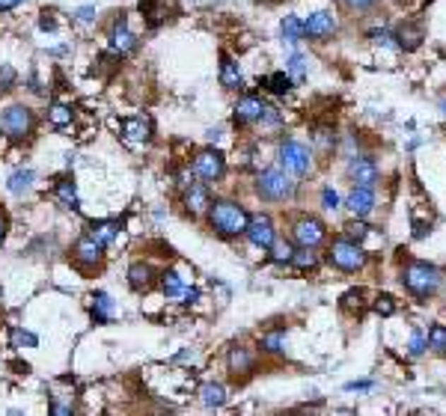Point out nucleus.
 <instances>
[{
  "instance_id": "c756f323",
  "label": "nucleus",
  "mask_w": 446,
  "mask_h": 416,
  "mask_svg": "<svg viewBox=\"0 0 446 416\" xmlns=\"http://www.w3.org/2000/svg\"><path fill=\"white\" fill-rule=\"evenodd\" d=\"M33 188V173H30V170H18V173H12L9 176V191L12 194H27V191H30Z\"/></svg>"
},
{
  "instance_id": "1a4fd4ad",
  "label": "nucleus",
  "mask_w": 446,
  "mask_h": 416,
  "mask_svg": "<svg viewBox=\"0 0 446 416\" xmlns=\"http://www.w3.org/2000/svg\"><path fill=\"white\" fill-rule=\"evenodd\" d=\"M223 170H226V164H223V155L221 152L206 149V152H199L194 158V173L199 179H206V182H218L223 176Z\"/></svg>"
},
{
  "instance_id": "a211bd4d",
  "label": "nucleus",
  "mask_w": 446,
  "mask_h": 416,
  "mask_svg": "<svg viewBox=\"0 0 446 416\" xmlns=\"http://www.w3.org/2000/svg\"><path fill=\"white\" fill-rule=\"evenodd\" d=\"M396 45L399 48H405V51H416L423 45V27L420 24H401L399 30H396Z\"/></svg>"
},
{
  "instance_id": "20e7f679",
  "label": "nucleus",
  "mask_w": 446,
  "mask_h": 416,
  "mask_svg": "<svg viewBox=\"0 0 446 416\" xmlns=\"http://www.w3.org/2000/svg\"><path fill=\"white\" fill-rule=\"evenodd\" d=\"M280 164H283L286 173L304 179V176L310 173V167H312L310 149L304 146V143H298V140H283V146H280Z\"/></svg>"
},
{
  "instance_id": "4c0bfd02",
  "label": "nucleus",
  "mask_w": 446,
  "mask_h": 416,
  "mask_svg": "<svg viewBox=\"0 0 446 416\" xmlns=\"http://www.w3.org/2000/svg\"><path fill=\"white\" fill-rule=\"evenodd\" d=\"M375 312H378V315H393V312H396L393 297H390V295H381V297H375Z\"/></svg>"
},
{
  "instance_id": "39448f33",
  "label": "nucleus",
  "mask_w": 446,
  "mask_h": 416,
  "mask_svg": "<svg viewBox=\"0 0 446 416\" xmlns=\"http://www.w3.org/2000/svg\"><path fill=\"white\" fill-rule=\"evenodd\" d=\"M256 194L262 199H289L295 194V182L286 176V170H268L256 182Z\"/></svg>"
},
{
  "instance_id": "0eeeda50",
  "label": "nucleus",
  "mask_w": 446,
  "mask_h": 416,
  "mask_svg": "<svg viewBox=\"0 0 446 416\" xmlns=\"http://www.w3.org/2000/svg\"><path fill=\"white\" fill-rule=\"evenodd\" d=\"M244 235L250 238L253 247L268 250L271 244H274V238H277V232H274V220H271L268 214H253V218L247 220V229H244Z\"/></svg>"
},
{
  "instance_id": "dca6fc26",
  "label": "nucleus",
  "mask_w": 446,
  "mask_h": 416,
  "mask_svg": "<svg viewBox=\"0 0 446 416\" xmlns=\"http://www.w3.org/2000/svg\"><path fill=\"white\" fill-rule=\"evenodd\" d=\"M102 244H98L93 235H83V238H78V244H75V259L81 262V265H98L102 262Z\"/></svg>"
},
{
  "instance_id": "2eb2a0df",
  "label": "nucleus",
  "mask_w": 446,
  "mask_h": 416,
  "mask_svg": "<svg viewBox=\"0 0 446 416\" xmlns=\"http://www.w3.org/2000/svg\"><path fill=\"white\" fill-rule=\"evenodd\" d=\"M262 110H265V102L259 95H244L241 102L235 105V122L247 125V122H259L262 119Z\"/></svg>"
},
{
  "instance_id": "b1692460",
  "label": "nucleus",
  "mask_w": 446,
  "mask_h": 416,
  "mask_svg": "<svg viewBox=\"0 0 446 416\" xmlns=\"http://www.w3.org/2000/svg\"><path fill=\"white\" fill-rule=\"evenodd\" d=\"M57 199L66 206V208H78V191H75V184H71L69 179H60L57 182V188H54Z\"/></svg>"
},
{
  "instance_id": "ea45409f",
  "label": "nucleus",
  "mask_w": 446,
  "mask_h": 416,
  "mask_svg": "<svg viewBox=\"0 0 446 416\" xmlns=\"http://www.w3.org/2000/svg\"><path fill=\"white\" fill-rule=\"evenodd\" d=\"M322 206H324V208H330V211L339 208V196H336V191L324 188V191H322Z\"/></svg>"
},
{
  "instance_id": "4be33fe9",
  "label": "nucleus",
  "mask_w": 446,
  "mask_h": 416,
  "mask_svg": "<svg viewBox=\"0 0 446 416\" xmlns=\"http://www.w3.org/2000/svg\"><path fill=\"white\" fill-rule=\"evenodd\" d=\"M117 229H119V223H113V220H102V223H93L90 226V232L86 235H93L98 244H102V247H107V244L117 238Z\"/></svg>"
},
{
  "instance_id": "c85d7f7f",
  "label": "nucleus",
  "mask_w": 446,
  "mask_h": 416,
  "mask_svg": "<svg viewBox=\"0 0 446 416\" xmlns=\"http://www.w3.org/2000/svg\"><path fill=\"white\" fill-rule=\"evenodd\" d=\"M95 307H93V319L102 324V321H107L110 315H113V300H110V295H105V292H98L95 297Z\"/></svg>"
},
{
  "instance_id": "cd10ccee",
  "label": "nucleus",
  "mask_w": 446,
  "mask_h": 416,
  "mask_svg": "<svg viewBox=\"0 0 446 416\" xmlns=\"http://www.w3.org/2000/svg\"><path fill=\"white\" fill-rule=\"evenodd\" d=\"M289 265H295L298 271H312L315 265H319V256L312 253V247H300V250L292 253V262Z\"/></svg>"
},
{
  "instance_id": "c03bdc74",
  "label": "nucleus",
  "mask_w": 446,
  "mask_h": 416,
  "mask_svg": "<svg viewBox=\"0 0 446 416\" xmlns=\"http://www.w3.org/2000/svg\"><path fill=\"white\" fill-rule=\"evenodd\" d=\"M21 0H0V12H6V9H12V6H18Z\"/></svg>"
},
{
  "instance_id": "49530a36",
  "label": "nucleus",
  "mask_w": 446,
  "mask_h": 416,
  "mask_svg": "<svg viewBox=\"0 0 446 416\" xmlns=\"http://www.w3.org/2000/svg\"><path fill=\"white\" fill-rule=\"evenodd\" d=\"M369 381H360V384H348V390H369Z\"/></svg>"
},
{
  "instance_id": "6ab92c4d",
  "label": "nucleus",
  "mask_w": 446,
  "mask_h": 416,
  "mask_svg": "<svg viewBox=\"0 0 446 416\" xmlns=\"http://www.w3.org/2000/svg\"><path fill=\"white\" fill-rule=\"evenodd\" d=\"M221 83L226 90H241V69L238 63L233 60V57H223V63H221Z\"/></svg>"
},
{
  "instance_id": "9d476101",
  "label": "nucleus",
  "mask_w": 446,
  "mask_h": 416,
  "mask_svg": "<svg viewBox=\"0 0 446 416\" xmlns=\"http://www.w3.org/2000/svg\"><path fill=\"white\" fill-rule=\"evenodd\" d=\"M348 179L354 184H363V188H372L378 182V164L366 155H354L351 164H348Z\"/></svg>"
},
{
  "instance_id": "58836bf2",
  "label": "nucleus",
  "mask_w": 446,
  "mask_h": 416,
  "mask_svg": "<svg viewBox=\"0 0 446 416\" xmlns=\"http://www.w3.org/2000/svg\"><path fill=\"white\" fill-rule=\"evenodd\" d=\"M426 348H428V342L423 339V333H413V336H411V345H408V354H411V357H420Z\"/></svg>"
},
{
  "instance_id": "6e6552de",
  "label": "nucleus",
  "mask_w": 446,
  "mask_h": 416,
  "mask_svg": "<svg viewBox=\"0 0 446 416\" xmlns=\"http://www.w3.org/2000/svg\"><path fill=\"white\" fill-rule=\"evenodd\" d=\"M292 235L295 241L300 244V247H319V244L324 241L327 235V229L322 220H315V218H298L295 226H292Z\"/></svg>"
},
{
  "instance_id": "9b49d317",
  "label": "nucleus",
  "mask_w": 446,
  "mask_h": 416,
  "mask_svg": "<svg viewBox=\"0 0 446 416\" xmlns=\"http://www.w3.org/2000/svg\"><path fill=\"white\" fill-rule=\"evenodd\" d=\"M336 33V18L330 12H312V16L304 21V36L315 39V42H324Z\"/></svg>"
},
{
  "instance_id": "f03ea898",
  "label": "nucleus",
  "mask_w": 446,
  "mask_h": 416,
  "mask_svg": "<svg viewBox=\"0 0 446 416\" xmlns=\"http://www.w3.org/2000/svg\"><path fill=\"white\" fill-rule=\"evenodd\" d=\"M209 220H211V229H218L221 235H241L247 229L250 214L238 203H233V199H221V203H214L209 208Z\"/></svg>"
},
{
  "instance_id": "f257e3e1",
  "label": "nucleus",
  "mask_w": 446,
  "mask_h": 416,
  "mask_svg": "<svg viewBox=\"0 0 446 416\" xmlns=\"http://www.w3.org/2000/svg\"><path fill=\"white\" fill-rule=\"evenodd\" d=\"M440 283H443L440 271L428 262H408L405 271H401V285L420 300H428L440 289Z\"/></svg>"
},
{
  "instance_id": "7ed1b4c3",
  "label": "nucleus",
  "mask_w": 446,
  "mask_h": 416,
  "mask_svg": "<svg viewBox=\"0 0 446 416\" xmlns=\"http://www.w3.org/2000/svg\"><path fill=\"white\" fill-rule=\"evenodd\" d=\"M327 259H330V265L334 268H339V271H360L363 265H366V250L360 247L357 241H351V238H339V241H334L330 244V250H327Z\"/></svg>"
},
{
  "instance_id": "a18cd8bd",
  "label": "nucleus",
  "mask_w": 446,
  "mask_h": 416,
  "mask_svg": "<svg viewBox=\"0 0 446 416\" xmlns=\"http://www.w3.org/2000/svg\"><path fill=\"white\" fill-rule=\"evenodd\" d=\"M4 235H6V214L0 211V241H4Z\"/></svg>"
},
{
  "instance_id": "5701e85b",
  "label": "nucleus",
  "mask_w": 446,
  "mask_h": 416,
  "mask_svg": "<svg viewBox=\"0 0 446 416\" xmlns=\"http://www.w3.org/2000/svg\"><path fill=\"white\" fill-rule=\"evenodd\" d=\"M199 398H203V405H206V408H221L223 401H226L223 384H206L203 390H199Z\"/></svg>"
},
{
  "instance_id": "4468645a",
  "label": "nucleus",
  "mask_w": 446,
  "mask_h": 416,
  "mask_svg": "<svg viewBox=\"0 0 446 416\" xmlns=\"http://www.w3.org/2000/svg\"><path fill=\"white\" fill-rule=\"evenodd\" d=\"M122 137L125 143H131V146H143V143H149L152 137V122L149 117H131L122 122Z\"/></svg>"
},
{
  "instance_id": "e433bc0d",
  "label": "nucleus",
  "mask_w": 446,
  "mask_h": 416,
  "mask_svg": "<svg viewBox=\"0 0 446 416\" xmlns=\"http://www.w3.org/2000/svg\"><path fill=\"white\" fill-rule=\"evenodd\" d=\"M283 345H286V336H283V333H268V336H262V348L271 351V354H280Z\"/></svg>"
},
{
  "instance_id": "f8f14e48",
  "label": "nucleus",
  "mask_w": 446,
  "mask_h": 416,
  "mask_svg": "<svg viewBox=\"0 0 446 416\" xmlns=\"http://www.w3.org/2000/svg\"><path fill=\"white\" fill-rule=\"evenodd\" d=\"M345 208H348L354 218H366V214L375 208V194L372 188H363V184H354L351 194L345 196Z\"/></svg>"
},
{
  "instance_id": "aec40b11",
  "label": "nucleus",
  "mask_w": 446,
  "mask_h": 416,
  "mask_svg": "<svg viewBox=\"0 0 446 416\" xmlns=\"http://www.w3.org/2000/svg\"><path fill=\"white\" fill-rule=\"evenodd\" d=\"M161 289H164V295L170 297V300H184V292H188V285H184V280L176 274V271H167V274L161 277Z\"/></svg>"
},
{
  "instance_id": "f704fd0d",
  "label": "nucleus",
  "mask_w": 446,
  "mask_h": 416,
  "mask_svg": "<svg viewBox=\"0 0 446 416\" xmlns=\"http://www.w3.org/2000/svg\"><path fill=\"white\" fill-rule=\"evenodd\" d=\"M369 232H372V229H369L363 220H351L348 226H345V235H348L351 241H357V244H360V241H363Z\"/></svg>"
},
{
  "instance_id": "72a5a7b5",
  "label": "nucleus",
  "mask_w": 446,
  "mask_h": 416,
  "mask_svg": "<svg viewBox=\"0 0 446 416\" xmlns=\"http://www.w3.org/2000/svg\"><path fill=\"white\" fill-rule=\"evenodd\" d=\"M12 345L16 348H36L39 339L30 333V330H12Z\"/></svg>"
},
{
  "instance_id": "bb28decb",
  "label": "nucleus",
  "mask_w": 446,
  "mask_h": 416,
  "mask_svg": "<svg viewBox=\"0 0 446 416\" xmlns=\"http://www.w3.org/2000/svg\"><path fill=\"white\" fill-rule=\"evenodd\" d=\"M262 87H268L274 95H283V93L292 90V78L286 75V71H274V75H268V78L262 81Z\"/></svg>"
},
{
  "instance_id": "c9c22d12",
  "label": "nucleus",
  "mask_w": 446,
  "mask_h": 416,
  "mask_svg": "<svg viewBox=\"0 0 446 416\" xmlns=\"http://www.w3.org/2000/svg\"><path fill=\"white\" fill-rule=\"evenodd\" d=\"M51 122H54L57 128L69 125V122H71V110H69L66 105H54V107H51Z\"/></svg>"
},
{
  "instance_id": "37998d69",
  "label": "nucleus",
  "mask_w": 446,
  "mask_h": 416,
  "mask_svg": "<svg viewBox=\"0 0 446 416\" xmlns=\"http://www.w3.org/2000/svg\"><path fill=\"white\" fill-rule=\"evenodd\" d=\"M375 0H348V6H354V9H369Z\"/></svg>"
},
{
  "instance_id": "473e14b6",
  "label": "nucleus",
  "mask_w": 446,
  "mask_h": 416,
  "mask_svg": "<svg viewBox=\"0 0 446 416\" xmlns=\"http://www.w3.org/2000/svg\"><path fill=\"white\" fill-rule=\"evenodd\" d=\"M286 69H289V78H292L295 83H304V78H307V63H304V57L292 54L289 63H286Z\"/></svg>"
},
{
  "instance_id": "393cba45",
  "label": "nucleus",
  "mask_w": 446,
  "mask_h": 416,
  "mask_svg": "<svg viewBox=\"0 0 446 416\" xmlns=\"http://www.w3.org/2000/svg\"><path fill=\"white\" fill-rule=\"evenodd\" d=\"M128 283L134 285V289H149V283H152V268L149 265H131V271H128Z\"/></svg>"
},
{
  "instance_id": "2f4dec72",
  "label": "nucleus",
  "mask_w": 446,
  "mask_h": 416,
  "mask_svg": "<svg viewBox=\"0 0 446 416\" xmlns=\"http://www.w3.org/2000/svg\"><path fill=\"white\" fill-rule=\"evenodd\" d=\"M428 348H435L438 354H446V324H435L428 330Z\"/></svg>"
},
{
  "instance_id": "ddd939ff",
  "label": "nucleus",
  "mask_w": 446,
  "mask_h": 416,
  "mask_svg": "<svg viewBox=\"0 0 446 416\" xmlns=\"http://www.w3.org/2000/svg\"><path fill=\"white\" fill-rule=\"evenodd\" d=\"M107 39H110V48L117 51L119 57H122V54H131V51L137 48V39H134L131 30H128V21H125V18H117V21L110 24Z\"/></svg>"
},
{
  "instance_id": "a878e982",
  "label": "nucleus",
  "mask_w": 446,
  "mask_h": 416,
  "mask_svg": "<svg viewBox=\"0 0 446 416\" xmlns=\"http://www.w3.org/2000/svg\"><path fill=\"white\" fill-rule=\"evenodd\" d=\"M283 39L292 42V45H298V42L304 39V21L295 18V16H286L283 18Z\"/></svg>"
},
{
  "instance_id": "a19ab883",
  "label": "nucleus",
  "mask_w": 446,
  "mask_h": 416,
  "mask_svg": "<svg viewBox=\"0 0 446 416\" xmlns=\"http://www.w3.org/2000/svg\"><path fill=\"white\" fill-rule=\"evenodd\" d=\"M12 81H16V71H12L9 66H0V90H9Z\"/></svg>"
},
{
  "instance_id": "412c9836",
  "label": "nucleus",
  "mask_w": 446,
  "mask_h": 416,
  "mask_svg": "<svg viewBox=\"0 0 446 416\" xmlns=\"http://www.w3.org/2000/svg\"><path fill=\"white\" fill-rule=\"evenodd\" d=\"M229 369L235 375H247V372H253V354L247 348H233L229 351Z\"/></svg>"
},
{
  "instance_id": "7c9ffc66",
  "label": "nucleus",
  "mask_w": 446,
  "mask_h": 416,
  "mask_svg": "<svg viewBox=\"0 0 446 416\" xmlns=\"http://www.w3.org/2000/svg\"><path fill=\"white\" fill-rule=\"evenodd\" d=\"M268 250H271V259H274L277 265L292 262V253H295V247H292L289 241H277V238H274V244H271Z\"/></svg>"
},
{
  "instance_id": "79ce46f5",
  "label": "nucleus",
  "mask_w": 446,
  "mask_h": 416,
  "mask_svg": "<svg viewBox=\"0 0 446 416\" xmlns=\"http://www.w3.org/2000/svg\"><path fill=\"white\" fill-rule=\"evenodd\" d=\"M93 16H95V9H93V6L78 9V18H81V21H93Z\"/></svg>"
},
{
  "instance_id": "f3484780",
  "label": "nucleus",
  "mask_w": 446,
  "mask_h": 416,
  "mask_svg": "<svg viewBox=\"0 0 446 416\" xmlns=\"http://www.w3.org/2000/svg\"><path fill=\"white\" fill-rule=\"evenodd\" d=\"M184 206H188L191 214H203L211 208V194L203 188V184H188V188H184Z\"/></svg>"
},
{
  "instance_id": "423d86ee",
  "label": "nucleus",
  "mask_w": 446,
  "mask_h": 416,
  "mask_svg": "<svg viewBox=\"0 0 446 416\" xmlns=\"http://www.w3.org/2000/svg\"><path fill=\"white\" fill-rule=\"evenodd\" d=\"M0 128H4L12 140H24L33 128V113L24 105H9L4 113H0Z\"/></svg>"
}]
</instances>
